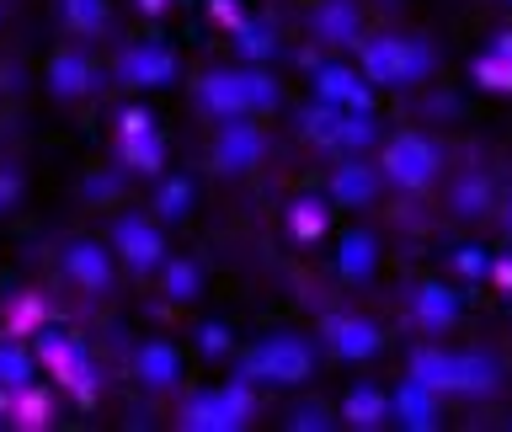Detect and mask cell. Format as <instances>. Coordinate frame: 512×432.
<instances>
[{"label":"cell","instance_id":"6da1fadb","mask_svg":"<svg viewBox=\"0 0 512 432\" xmlns=\"http://www.w3.org/2000/svg\"><path fill=\"white\" fill-rule=\"evenodd\" d=\"M198 107L208 112L214 123H230V118H262L283 102L278 80H272L262 64H240V70H214L198 80Z\"/></svg>","mask_w":512,"mask_h":432},{"label":"cell","instance_id":"7a4b0ae2","mask_svg":"<svg viewBox=\"0 0 512 432\" xmlns=\"http://www.w3.org/2000/svg\"><path fill=\"white\" fill-rule=\"evenodd\" d=\"M358 70L374 86L406 91V86H422L438 70V48L427 38H416V32H374V38L358 43Z\"/></svg>","mask_w":512,"mask_h":432},{"label":"cell","instance_id":"3957f363","mask_svg":"<svg viewBox=\"0 0 512 432\" xmlns=\"http://www.w3.org/2000/svg\"><path fill=\"white\" fill-rule=\"evenodd\" d=\"M310 374H315V347L299 331H272L240 358V379L251 384H304Z\"/></svg>","mask_w":512,"mask_h":432},{"label":"cell","instance_id":"277c9868","mask_svg":"<svg viewBox=\"0 0 512 432\" xmlns=\"http://www.w3.org/2000/svg\"><path fill=\"white\" fill-rule=\"evenodd\" d=\"M379 171H384V182L400 187V192H427L443 176V144L406 128V134H395L379 150Z\"/></svg>","mask_w":512,"mask_h":432},{"label":"cell","instance_id":"5b68a950","mask_svg":"<svg viewBox=\"0 0 512 432\" xmlns=\"http://www.w3.org/2000/svg\"><path fill=\"white\" fill-rule=\"evenodd\" d=\"M251 411H256V400H251V379H224V384H214V390H198L182 406V422L187 432H240L251 422Z\"/></svg>","mask_w":512,"mask_h":432},{"label":"cell","instance_id":"8992f818","mask_svg":"<svg viewBox=\"0 0 512 432\" xmlns=\"http://www.w3.org/2000/svg\"><path fill=\"white\" fill-rule=\"evenodd\" d=\"M208 155H214V171L219 176H246L262 166L267 155V134L256 128L251 118H230L214 128V144H208Z\"/></svg>","mask_w":512,"mask_h":432},{"label":"cell","instance_id":"52a82bcc","mask_svg":"<svg viewBox=\"0 0 512 432\" xmlns=\"http://www.w3.org/2000/svg\"><path fill=\"white\" fill-rule=\"evenodd\" d=\"M320 347L342 363H368L384 352V331L368 315H326L320 320Z\"/></svg>","mask_w":512,"mask_h":432},{"label":"cell","instance_id":"ba28073f","mask_svg":"<svg viewBox=\"0 0 512 432\" xmlns=\"http://www.w3.org/2000/svg\"><path fill=\"white\" fill-rule=\"evenodd\" d=\"M112 246H118V256L128 262V272H160V262L171 256L166 246V235H160V224L155 219H144V214H123L118 224H112Z\"/></svg>","mask_w":512,"mask_h":432},{"label":"cell","instance_id":"9c48e42d","mask_svg":"<svg viewBox=\"0 0 512 432\" xmlns=\"http://www.w3.org/2000/svg\"><path fill=\"white\" fill-rule=\"evenodd\" d=\"M176 75H182V59H176L166 43H128L118 54V80L123 86L160 91V86H176Z\"/></svg>","mask_w":512,"mask_h":432},{"label":"cell","instance_id":"30bf717a","mask_svg":"<svg viewBox=\"0 0 512 432\" xmlns=\"http://www.w3.org/2000/svg\"><path fill=\"white\" fill-rule=\"evenodd\" d=\"M310 38L320 48H358L363 43V11H358V0H320L315 16H310Z\"/></svg>","mask_w":512,"mask_h":432},{"label":"cell","instance_id":"8fae6325","mask_svg":"<svg viewBox=\"0 0 512 432\" xmlns=\"http://www.w3.org/2000/svg\"><path fill=\"white\" fill-rule=\"evenodd\" d=\"M379 187H384L379 160L342 155V166L331 171V203H342V208H368V203L379 198Z\"/></svg>","mask_w":512,"mask_h":432},{"label":"cell","instance_id":"7c38bea8","mask_svg":"<svg viewBox=\"0 0 512 432\" xmlns=\"http://www.w3.org/2000/svg\"><path fill=\"white\" fill-rule=\"evenodd\" d=\"M123 160L134 171H160V160H166V134H160V123H150L144 107L123 112Z\"/></svg>","mask_w":512,"mask_h":432},{"label":"cell","instance_id":"4fadbf2b","mask_svg":"<svg viewBox=\"0 0 512 432\" xmlns=\"http://www.w3.org/2000/svg\"><path fill=\"white\" fill-rule=\"evenodd\" d=\"M390 411H395V422L406 427V432H432L443 422V406H438V390L422 379H400L395 384V395H390Z\"/></svg>","mask_w":512,"mask_h":432},{"label":"cell","instance_id":"5bb4252c","mask_svg":"<svg viewBox=\"0 0 512 432\" xmlns=\"http://www.w3.org/2000/svg\"><path fill=\"white\" fill-rule=\"evenodd\" d=\"M315 102L331 107H374V80L352 64H320L315 70Z\"/></svg>","mask_w":512,"mask_h":432},{"label":"cell","instance_id":"9a60e30c","mask_svg":"<svg viewBox=\"0 0 512 432\" xmlns=\"http://www.w3.org/2000/svg\"><path fill=\"white\" fill-rule=\"evenodd\" d=\"M459 288H448V283H416V294H411V315H416V326H422L427 336H443V331H454L459 326Z\"/></svg>","mask_w":512,"mask_h":432},{"label":"cell","instance_id":"2e32d148","mask_svg":"<svg viewBox=\"0 0 512 432\" xmlns=\"http://www.w3.org/2000/svg\"><path fill=\"white\" fill-rule=\"evenodd\" d=\"M64 278H70L75 288H86V294H107L112 288L107 246H96V240H70V246H64Z\"/></svg>","mask_w":512,"mask_h":432},{"label":"cell","instance_id":"e0dca14e","mask_svg":"<svg viewBox=\"0 0 512 432\" xmlns=\"http://www.w3.org/2000/svg\"><path fill=\"white\" fill-rule=\"evenodd\" d=\"M48 96H59V102H80V96L96 91V64L91 54H80V48H64V54L48 59Z\"/></svg>","mask_w":512,"mask_h":432},{"label":"cell","instance_id":"ac0fdd59","mask_svg":"<svg viewBox=\"0 0 512 432\" xmlns=\"http://www.w3.org/2000/svg\"><path fill=\"white\" fill-rule=\"evenodd\" d=\"M134 374L144 390H176L182 384V352H176L166 336H155V342H144L134 352Z\"/></svg>","mask_w":512,"mask_h":432},{"label":"cell","instance_id":"d6986e66","mask_svg":"<svg viewBox=\"0 0 512 432\" xmlns=\"http://www.w3.org/2000/svg\"><path fill=\"white\" fill-rule=\"evenodd\" d=\"M331 267H336V278H342V283H368V278H374V267H379V240L368 230H347L342 246H336V256H331Z\"/></svg>","mask_w":512,"mask_h":432},{"label":"cell","instance_id":"ffe728a7","mask_svg":"<svg viewBox=\"0 0 512 432\" xmlns=\"http://www.w3.org/2000/svg\"><path fill=\"white\" fill-rule=\"evenodd\" d=\"M406 374L432 384L438 395H454V384H459V352H448L438 342H422V347H411V368H406Z\"/></svg>","mask_w":512,"mask_h":432},{"label":"cell","instance_id":"44dd1931","mask_svg":"<svg viewBox=\"0 0 512 432\" xmlns=\"http://www.w3.org/2000/svg\"><path fill=\"white\" fill-rule=\"evenodd\" d=\"M496 390H502V363L491 358V352H459V384H454V395L464 400H491Z\"/></svg>","mask_w":512,"mask_h":432},{"label":"cell","instance_id":"7402d4cb","mask_svg":"<svg viewBox=\"0 0 512 432\" xmlns=\"http://www.w3.org/2000/svg\"><path fill=\"white\" fill-rule=\"evenodd\" d=\"M390 395L379 390V384H352L347 400H342V427H358V432H374L390 422Z\"/></svg>","mask_w":512,"mask_h":432},{"label":"cell","instance_id":"603a6c76","mask_svg":"<svg viewBox=\"0 0 512 432\" xmlns=\"http://www.w3.org/2000/svg\"><path fill=\"white\" fill-rule=\"evenodd\" d=\"M475 80L491 91H512V32H502V38L475 59Z\"/></svg>","mask_w":512,"mask_h":432},{"label":"cell","instance_id":"cb8c5ba5","mask_svg":"<svg viewBox=\"0 0 512 432\" xmlns=\"http://www.w3.org/2000/svg\"><path fill=\"white\" fill-rule=\"evenodd\" d=\"M326 224H331L326 198H294V208H288V230H294V240H320Z\"/></svg>","mask_w":512,"mask_h":432},{"label":"cell","instance_id":"d4e9b609","mask_svg":"<svg viewBox=\"0 0 512 432\" xmlns=\"http://www.w3.org/2000/svg\"><path fill=\"white\" fill-rule=\"evenodd\" d=\"M160 283H166V294H171V299H198L203 267H198V262H187V256H166V262H160Z\"/></svg>","mask_w":512,"mask_h":432},{"label":"cell","instance_id":"484cf974","mask_svg":"<svg viewBox=\"0 0 512 432\" xmlns=\"http://www.w3.org/2000/svg\"><path fill=\"white\" fill-rule=\"evenodd\" d=\"M32 384V352L22 342H0V390L16 395Z\"/></svg>","mask_w":512,"mask_h":432},{"label":"cell","instance_id":"4316f807","mask_svg":"<svg viewBox=\"0 0 512 432\" xmlns=\"http://www.w3.org/2000/svg\"><path fill=\"white\" fill-rule=\"evenodd\" d=\"M486 208H491V182H486V171L464 176V182L454 187V214H459V219H480Z\"/></svg>","mask_w":512,"mask_h":432},{"label":"cell","instance_id":"83f0119b","mask_svg":"<svg viewBox=\"0 0 512 432\" xmlns=\"http://www.w3.org/2000/svg\"><path fill=\"white\" fill-rule=\"evenodd\" d=\"M235 48H240L246 59L262 64V59L278 54V38H272V27H267V22H235Z\"/></svg>","mask_w":512,"mask_h":432},{"label":"cell","instance_id":"f1b7e54d","mask_svg":"<svg viewBox=\"0 0 512 432\" xmlns=\"http://www.w3.org/2000/svg\"><path fill=\"white\" fill-rule=\"evenodd\" d=\"M64 22H70V32L96 38L107 27V0H64Z\"/></svg>","mask_w":512,"mask_h":432},{"label":"cell","instance_id":"f546056e","mask_svg":"<svg viewBox=\"0 0 512 432\" xmlns=\"http://www.w3.org/2000/svg\"><path fill=\"white\" fill-rule=\"evenodd\" d=\"M187 203H192V182H187V176H171V182H160V192H155L160 219H182Z\"/></svg>","mask_w":512,"mask_h":432},{"label":"cell","instance_id":"4dcf8cb0","mask_svg":"<svg viewBox=\"0 0 512 432\" xmlns=\"http://www.w3.org/2000/svg\"><path fill=\"white\" fill-rule=\"evenodd\" d=\"M288 427H294V432H299V427H304V432H326V427H336V416L310 400V406H294V411H288Z\"/></svg>","mask_w":512,"mask_h":432},{"label":"cell","instance_id":"1f68e13d","mask_svg":"<svg viewBox=\"0 0 512 432\" xmlns=\"http://www.w3.org/2000/svg\"><path fill=\"white\" fill-rule=\"evenodd\" d=\"M454 267L464 272V278H486V272H491V256L470 246V251H459V256H454Z\"/></svg>","mask_w":512,"mask_h":432},{"label":"cell","instance_id":"d6a6232c","mask_svg":"<svg viewBox=\"0 0 512 432\" xmlns=\"http://www.w3.org/2000/svg\"><path fill=\"white\" fill-rule=\"evenodd\" d=\"M16 192H22V176H16V171H0V214L16 203Z\"/></svg>","mask_w":512,"mask_h":432},{"label":"cell","instance_id":"836d02e7","mask_svg":"<svg viewBox=\"0 0 512 432\" xmlns=\"http://www.w3.org/2000/svg\"><path fill=\"white\" fill-rule=\"evenodd\" d=\"M198 342H203V352H224V347H230V336H224V326H203Z\"/></svg>","mask_w":512,"mask_h":432},{"label":"cell","instance_id":"e575fe53","mask_svg":"<svg viewBox=\"0 0 512 432\" xmlns=\"http://www.w3.org/2000/svg\"><path fill=\"white\" fill-rule=\"evenodd\" d=\"M491 278H496V288H507V294H512V262H507V256H502V262H491Z\"/></svg>","mask_w":512,"mask_h":432},{"label":"cell","instance_id":"d590c367","mask_svg":"<svg viewBox=\"0 0 512 432\" xmlns=\"http://www.w3.org/2000/svg\"><path fill=\"white\" fill-rule=\"evenodd\" d=\"M502 230H507V240H512V192L502 198Z\"/></svg>","mask_w":512,"mask_h":432}]
</instances>
